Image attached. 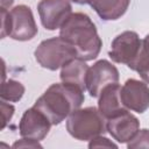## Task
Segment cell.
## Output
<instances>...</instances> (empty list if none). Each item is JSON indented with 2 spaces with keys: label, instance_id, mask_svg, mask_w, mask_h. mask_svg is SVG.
I'll return each mask as SVG.
<instances>
[{
  "label": "cell",
  "instance_id": "cell-1",
  "mask_svg": "<svg viewBox=\"0 0 149 149\" xmlns=\"http://www.w3.org/2000/svg\"><path fill=\"white\" fill-rule=\"evenodd\" d=\"M84 100L85 95L81 88L62 81L51 84L35 101L34 107L41 111L52 126H56L80 108Z\"/></svg>",
  "mask_w": 149,
  "mask_h": 149
},
{
  "label": "cell",
  "instance_id": "cell-2",
  "mask_svg": "<svg viewBox=\"0 0 149 149\" xmlns=\"http://www.w3.org/2000/svg\"><path fill=\"white\" fill-rule=\"evenodd\" d=\"M59 36L77 51V57L87 62L98 57L102 41L91 17L85 13H72L59 28Z\"/></svg>",
  "mask_w": 149,
  "mask_h": 149
},
{
  "label": "cell",
  "instance_id": "cell-3",
  "mask_svg": "<svg viewBox=\"0 0 149 149\" xmlns=\"http://www.w3.org/2000/svg\"><path fill=\"white\" fill-rule=\"evenodd\" d=\"M66 130L76 140L90 141L107 133V119L94 106L78 108L68 116Z\"/></svg>",
  "mask_w": 149,
  "mask_h": 149
},
{
  "label": "cell",
  "instance_id": "cell-4",
  "mask_svg": "<svg viewBox=\"0 0 149 149\" xmlns=\"http://www.w3.org/2000/svg\"><path fill=\"white\" fill-rule=\"evenodd\" d=\"M36 62L44 69L56 71L65 63L77 57L76 49L63 37H51L42 41L34 51Z\"/></svg>",
  "mask_w": 149,
  "mask_h": 149
},
{
  "label": "cell",
  "instance_id": "cell-5",
  "mask_svg": "<svg viewBox=\"0 0 149 149\" xmlns=\"http://www.w3.org/2000/svg\"><path fill=\"white\" fill-rule=\"evenodd\" d=\"M142 49V40L133 30H126L114 37L108 51L109 58L120 64H126L129 69L139 57Z\"/></svg>",
  "mask_w": 149,
  "mask_h": 149
},
{
  "label": "cell",
  "instance_id": "cell-6",
  "mask_svg": "<svg viewBox=\"0 0 149 149\" xmlns=\"http://www.w3.org/2000/svg\"><path fill=\"white\" fill-rule=\"evenodd\" d=\"M8 36L15 41H29L37 35V26L30 7L17 5L8 10Z\"/></svg>",
  "mask_w": 149,
  "mask_h": 149
},
{
  "label": "cell",
  "instance_id": "cell-7",
  "mask_svg": "<svg viewBox=\"0 0 149 149\" xmlns=\"http://www.w3.org/2000/svg\"><path fill=\"white\" fill-rule=\"evenodd\" d=\"M120 74L116 66L107 59H99L91 68H88L86 90L91 97L98 98L106 86L118 84Z\"/></svg>",
  "mask_w": 149,
  "mask_h": 149
},
{
  "label": "cell",
  "instance_id": "cell-8",
  "mask_svg": "<svg viewBox=\"0 0 149 149\" xmlns=\"http://www.w3.org/2000/svg\"><path fill=\"white\" fill-rule=\"evenodd\" d=\"M37 12L42 26L48 30H56L72 14V6L70 0H41Z\"/></svg>",
  "mask_w": 149,
  "mask_h": 149
},
{
  "label": "cell",
  "instance_id": "cell-9",
  "mask_svg": "<svg viewBox=\"0 0 149 149\" xmlns=\"http://www.w3.org/2000/svg\"><path fill=\"white\" fill-rule=\"evenodd\" d=\"M121 100L123 106L136 113H144L149 108V86L139 79H127L121 86Z\"/></svg>",
  "mask_w": 149,
  "mask_h": 149
},
{
  "label": "cell",
  "instance_id": "cell-10",
  "mask_svg": "<svg viewBox=\"0 0 149 149\" xmlns=\"http://www.w3.org/2000/svg\"><path fill=\"white\" fill-rule=\"evenodd\" d=\"M51 122L49 119L36 107H30L24 111L19 122V133L21 137L33 139L36 141H42L51 128Z\"/></svg>",
  "mask_w": 149,
  "mask_h": 149
},
{
  "label": "cell",
  "instance_id": "cell-11",
  "mask_svg": "<svg viewBox=\"0 0 149 149\" xmlns=\"http://www.w3.org/2000/svg\"><path fill=\"white\" fill-rule=\"evenodd\" d=\"M139 129L140 121L129 109H122L107 119V133L119 143L129 142Z\"/></svg>",
  "mask_w": 149,
  "mask_h": 149
},
{
  "label": "cell",
  "instance_id": "cell-12",
  "mask_svg": "<svg viewBox=\"0 0 149 149\" xmlns=\"http://www.w3.org/2000/svg\"><path fill=\"white\" fill-rule=\"evenodd\" d=\"M121 86L118 84H112L106 86L100 95L98 97V109L106 118H111L114 114L121 112L122 109H127L121 100Z\"/></svg>",
  "mask_w": 149,
  "mask_h": 149
},
{
  "label": "cell",
  "instance_id": "cell-13",
  "mask_svg": "<svg viewBox=\"0 0 149 149\" xmlns=\"http://www.w3.org/2000/svg\"><path fill=\"white\" fill-rule=\"evenodd\" d=\"M87 71H88V65L86 64V62L76 57L69 61L68 63H65L61 68L59 78L63 83L74 85L85 92Z\"/></svg>",
  "mask_w": 149,
  "mask_h": 149
},
{
  "label": "cell",
  "instance_id": "cell-14",
  "mask_svg": "<svg viewBox=\"0 0 149 149\" xmlns=\"http://www.w3.org/2000/svg\"><path fill=\"white\" fill-rule=\"evenodd\" d=\"M88 3L101 20L114 21L127 12L130 0H88Z\"/></svg>",
  "mask_w": 149,
  "mask_h": 149
},
{
  "label": "cell",
  "instance_id": "cell-15",
  "mask_svg": "<svg viewBox=\"0 0 149 149\" xmlns=\"http://www.w3.org/2000/svg\"><path fill=\"white\" fill-rule=\"evenodd\" d=\"M24 91H26L24 86L15 79L2 80L0 98L1 100L8 101V102H17L23 97Z\"/></svg>",
  "mask_w": 149,
  "mask_h": 149
},
{
  "label": "cell",
  "instance_id": "cell-16",
  "mask_svg": "<svg viewBox=\"0 0 149 149\" xmlns=\"http://www.w3.org/2000/svg\"><path fill=\"white\" fill-rule=\"evenodd\" d=\"M130 69L136 71L141 76L143 81L149 84V50L144 47L143 41H142L141 52H140L139 57L136 58V61L134 62V64L132 65Z\"/></svg>",
  "mask_w": 149,
  "mask_h": 149
},
{
  "label": "cell",
  "instance_id": "cell-17",
  "mask_svg": "<svg viewBox=\"0 0 149 149\" xmlns=\"http://www.w3.org/2000/svg\"><path fill=\"white\" fill-rule=\"evenodd\" d=\"M127 148L137 149V148H149V129H139L134 137L127 142Z\"/></svg>",
  "mask_w": 149,
  "mask_h": 149
},
{
  "label": "cell",
  "instance_id": "cell-18",
  "mask_svg": "<svg viewBox=\"0 0 149 149\" xmlns=\"http://www.w3.org/2000/svg\"><path fill=\"white\" fill-rule=\"evenodd\" d=\"M0 109H1V114H2V125H1V130L6 128V126L8 125V122L12 120L15 108L13 105L8 104V101L1 100L0 101Z\"/></svg>",
  "mask_w": 149,
  "mask_h": 149
},
{
  "label": "cell",
  "instance_id": "cell-19",
  "mask_svg": "<svg viewBox=\"0 0 149 149\" xmlns=\"http://www.w3.org/2000/svg\"><path fill=\"white\" fill-rule=\"evenodd\" d=\"M88 148H118V144H115L113 141H111L109 139L105 137L104 135L97 136L92 140H90L88 143Z\"/></svg>",
  "mask_w": 149,
  "mask_h": 149
},
{
  "label": "cell",
  "instance_id": "cell-20",
  "mask_svg": "<svg viewBox=\"0 0 149 149\" xmlns=\"http://www.w3.org/2000/svg\"><path fill=\"white\" fill-rule=\"evenodd\" d=\"M12 147L13 148H43L42 144L40 143V141H36L33 139H27V137H22V139L15 141Z\"/></svg>",
  "mask_w": 149,
  "mask_h": 149
},
{
  "label": "cell",
  "instance_id": "cell-21",
  "mask_svg": "<svg viewBox=\"0 0 149 149\" xmlns=\"http://www.w3.org/2000/svg\"><path fill=\"white\" fill-rule=\"evenodd\" d=\"M8 27H9V21H8V9L1 8V38H5L8 36Z\"/></svg>",
  "mask_w": 149,
  "mask_h": 149
},
{
  "label": "cell",
  "instance_id": "cell-22",
  "mask_svg": "<svg viewBox=\"0 0 149 149\" xmlns=\"http://www.w3.org/2000/svg\"><path fill=\"white\" fill-rule=\"evenodd\" d=\"M1 2V8H5V9H8V8H10V6L13 5V2H14V0H1L0 1Z\"/></svg>",
  "mask_w": 149,
  "mask_h": 149
},
{
  "label": "cell",
  "instance_id": "cell-23",
  "mask_svg": "<svg viewBox=\"0 0 149 149\" xmlns=\"http://www.w3.org/2000/svg\"><path fill=\"white\" fill-rule=\"evenodd\" d=\"M142 41H143V44H144V47H146V48L149 50V34H148V35H147V36H146V37H144Z\"/></svg>",
  "mask_w": 149,
  "mask_h": 149
},
{
  "label": "cell",
  "instance_id": "cell-24",
  "mask_svg": "<svg viewBox=\"0 0 149 149\" xmlns=\"http://www.w3.org/2000/svg\"><path fill=\"white\" fill-rule=\"evenodd\" d=\"M74 3H78V5H85V3H88V0H70Z\"/></svg>",
  "mask_w": 149,
  "mask_h": 149
}]
</instances>
